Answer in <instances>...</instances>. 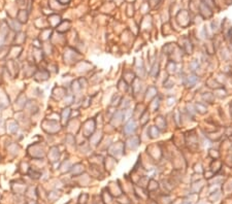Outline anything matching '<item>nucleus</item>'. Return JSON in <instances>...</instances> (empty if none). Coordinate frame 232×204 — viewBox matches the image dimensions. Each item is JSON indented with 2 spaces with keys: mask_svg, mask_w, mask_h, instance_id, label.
I'll return each mask as SVG.
<instances>
[{
  "mask_svg": "<svg viewBox=\"0 0 232 204\" xmlns=\"http://www.w3.org/2000/svg\"><path fill=\"white\" fill-rule=\"evenodd\" d=\"M202 99L208 103H213V101H215V95L211 93H204L202 95Z\"/></svg>",
  "mask_w": 232,
  "mask_h": 204,
  "instance_id": "nucleus-17",
  "label": "nucleus"
},
{
  "mask_svg": "<svg viewBox=\"0 0 232 204\" xmlns=\"http://www.w3.org/2000/svg\"><path fill=\"white\" fill-rule=\"evenodd\" d=\"M160 134H161V131L156 127V126H150V127L148 128V136H149V138H151V139L159 138V137H160Z\"/></svg>",
  "mask_w": 232,
  "mask_h": 204,
  "instance_id": "nucleus-4",
  "label": "nucleus"
},
{
  "mask_svg": "<svg viewBox=\"0 0 232 204\" xmlns=\"http://www.w3.org/2000/svg\"><path fill=\"white\" fill-rule=\"evenodd\" d=\"M176 103V98L174 97H168L167 98V105L168 106H171Z\"/></svg>",
  "mask_w": 232,
  "mask_h": 204,
  "instance_id": "nucleus-23",
  "label": "nucleus"
},
{
  "mask_svg": "<svg viewBox=\"0 0 232 204\" xmlns=\"http://www.w3.org/2000/svg\"><path fill=\"white\" fill-rule=\"evenodd\" d=\"M157 96V89L156 87L152 86V87H149V89H148V91L145 92V100H152L154 99L155 97Z\"/></svg>",
  "mask_w": 232,
  "mask_h": 204,
  "instance_id": "nucleus-7",
  "label": "nucleus"
},
{
  "mask_svg": "<svg viewBox=\"0 0 232 204\" xmlns=\"http://www.w3.org/2000/svg\"><path fill=\"white\" fill-rule=\"evenodd\" d=\"M198 81H199L198 75H197L195 72H191L190 74H188L187 76L185 77V79H184V86L188 89L193 88V87L197 84Z\"/></svg>",
  "mask_w": 232,
  "mask_h": 204,
  "instance_id": "nucleus-2",
  "label": "nucleus"
},
{
  "mask_svg": "<svg viewBox=\"0 0 232 204\" xmlns=\"http://www.w3.org/2000/svg\"><path fill=\"white\" fill-rule=\"evenodd\" d=\"M183 50L187 53V54H192L193 53V45L189 39H186L183 42Z\"/></svg>",
  "mask_w": 232,
  "mask_h": 204,
  "instance_id": "nucleus-14",
  "label": "nucleus"
},
{
  "mask_svg": "<svg viewBox=\"0 0 232 204\" xmlns=\"http://www.w3.org/2000/svg\"><path fill=\"white\" fill-rule=\"evenodd\" d=\"M155 123H156V127L158 128L160 131H165L166 130V119L163 116H157L155 119Z\"/></svg>",
  "mask_w": 232,
  "mask_h": 204,
  "instance_id": "nucleus-5",
  "label": "nucleus"
},
{
  "mask_svg": "<svg viewBox=\"0 0 232 204\" xmlns=\"http://www.w3.org/2000/svg\"><path fill=\"white\" fill-rule=\"evenodd\" d=\"M195 109H196V112H198L200 114H204L208 112V106L203 103H196L195 104Z\"/></svg>",
  "mask_w": 232,
  "mask_h": 204,
  "instance_id": "nucleus-15",
  "label": "nucleus"
},
{
  "mask_svg": "<svg viewBox=\"0 0 232 204\" xmlns=\"http://www.w3.org/2000/svg\"><path fill=\"white\" fill-rule=\"evenodd\" d=\"M87 199H88L87 194L81 195V197H79V204H86L87 203Z\"/></svg>",
  "mask_w": 232,
  "mask_h": 204,
  "instance_id": "nucleus-22",
  "label": "nucleus"
},
{
  "mask_svg": "<svg viewBox=\"0 0 232 204\" xmlns=\"http://www.w3.org/2000/svg\"><path fill=\"white\" fill-rule=\"evenodd\" d=\"M157 204H171L172 203V199L171 197L168 194H162L159 195V197L156 199Z\"/></svg>",
  "mask_w": 232,
  "mask_h": 204,
  "instance_id": "nucleus-6",
  "label": "nucleus"
},
{
  "mask_svg": "<svg viewBox=\"0 0 232 204\" xmlns=\"http://www.w3.org/2000/svg\"><path fill=\"white\" fill-rule=\"evenodd\" d=\"M227 5H232V0H225Z\"/></svg>",
  "mask_w": 232,
  "mask_h": 204,
  "instance_id": "nucleus-24",
  "label": "nucleus"
},
{
  "mask_svg": "<svg viewBox=\"0 0 232 204\" xmlns=\"http://www.w3.org/2000/svg\"><path fill=\"white\" fill-rule=\"evenodd\" d=\"M230 116H231V118H232V102L230 103Z\"/></svg>",
  "mask_w": 232,
  "mask_h": 204,
  "instance_id": "nucleus-26",
  "label": "nucleus"
},
{
  "mask_svg": "<svg viewBox=\"0 0 232 204\" xmlns=\"http://www.w3.org/2000/svg\"><path fill=\"white\" fill-rule=\"evenodd\" d=\"M158 189H159V182H157L156 180H154V178H150L149 182H148V185H147L148 192L153 193V192H156Z\"/></svg>",
  "mask_w": 232,
  "mask_h": 204,
  "instance_id": "nucleus-8",
  "label": "nucleus"
},
{
  "mask_svg": "<svg viewBox=\"0 0 232 204\" xmlns=\"http://www.w3.org/2000/svg\"><path fill=\"white\" fill-rule=\"evenodd\" d=\"M222 169V162L220 161L219 159H216L211 162V171H213V173L219 172L220 170Z\"/></svg>",
  "mask_w": 232,
  "mask_h": 204,
  "instance_id": "nucleus-9",
  "label": "nucleus"
},
{
  "mask_svg": "<svg viewBox=\"0 0 232 204\" xmlns=\"http://www.w3.org/2000/svg\"><path fill=\"white\" fill-rule=\"evenodd\" d=\"M166 70H167L168 73L172 74V73H176V63L174 61L170 60L169 62L167 63V66H166Z\"/></svg>",
  "mask_w": 232,
  "mask_h": 204,
  "instance_id": "nucleus-16",
  "label": "nucleus"
},
{
  "mask_svg": "<svg viewBox=\"0 0 232 204\" xmlns=\"http://www.w3.org/2000/svg\"><path fill=\"white\" fill-rule=\"evenodd\" d=\"M149 121H150V111H149V108H148V109H145V111L139 116V123L142 126H145Z\"/></svg>",
  "mask_w": 232,
  "mask_h": 204,
  "instance_id": "nucleus-11",
  "label": "nucleus"
},
{
  "mask_svg": "<svg viewBox=\"0 0 232 204\" xmlns=\"http://www.w3.org/2000/svg\"><path fill=\"white\" fill-rule=\"evenodd\" d=\"M199 204H208V203H199Z\"/></svg>",
  "mask_w": 232,
  "mask_h": 204,
  "instance_id": "nucleus-27",
  "label": "nucleus"
},
{
  "mask_svg": "<svg viewBox=\"0 0 232 204\" xmlns=\"http://www.w3.org/2000/svg\"><path fill=\"white\" fill-rule=\"evenodd\" d=\"M198 10H199V13L204 18V19H208L213 16V11H211V8L210 6H208L205 3L203 2H200V4L198 5Z\"/></svg>",
  "mask_w": 232,
  "mask_h": 204,
  "instance_id": "nucleus-3",
  "label": "nucleus"
},
{
  "mask_svg": "<svg viewBox=\"0 0 232 204\" xmlns=\"http://www.w3.org/2000/svg\"><path fill=\"white\" fill-rule=\"evenodd\" d=\"M197 185H196L195 184H193L192 185V187H191V193L192 194H198L200 191H201V189L203 188V184H204V180H197Z\"/></svg>",
  "mask_w": 232,
  "mask_h": 204,
  "instance_id": "nucleus-10",
  "label": "nucleus"
},
{
  "mask_svg": "<svg viewBox=\"0 0 232 204\" xmlns=\"http://www.w3.org/2000/svg\"><path fill=\"white\" fill-rule=\"evenodd\" d=\"M181 204H192V203H191L190 201H188V200H184Z\"/></svg>",
  "mask_w": 232,
  "mask_h": 204,
  "instance_id": "nucleus-25",
  "label": "nucleus"
},
{
  "mask_svg": "<svg viewBox=\"0 0 232 204\" xmlns=\"http://www.w3.org/2000/svg\"><path fill=\"white\" fill-rule=\"evenodd\" d=\"M137 122H136V119L131 118L129 119L126 122V124L124 125L123 128V133H124L126 136H132L137 131Z\"/></svg>",
  "mask_w": 232,
  "mask_h": 204,
  "instance_id": "nucleus-1",
  "label": "nucleus"
},
{
  "mask_svg": "<svg viewBox=\"0 0 232 204\" xmlns=\"http://www.w3.org/2000/svg\"><path fill=\"white\" fill-rule=\"evenodd\" d=\"M194 171L195 173H198V174H201L203 172V169H202V165L201 163H197L196 165L194 166Z\"/></svg>",
  "mask_w": 232,
  "mask_h": 204,
  "instance_id": "nucleus-20",
  "label": "nucleus"
},
{
  "mask_svg": "<svg viewBox=\"0 0 232 204\" xmlns=\"http://www.w3.org/2000/svg\"><path fill=\"white\" fill-rule=\"evenodd\" d=\"M182 116H181V114H179V111H176V113H173V119H174V122L176 123V125L177 126H179V124H181V121L182 120H179Z\"/></svg>",
  "mask_w": 232,
  "mask_h": 204,
  "instance_id": "nucleus-21",
  "label": "nucleus"
},
{
  "mask_svg": "<svg viewBox=\"0 0 232 204\" xmlns=\"http://www.w3.org/2000/svg\"><path fill=\"white\" fill-rule=\"evenodd\" d=\"M222 197V194L220 192V190H217V191H213V192H211L210 194V197H208V200L211 201V202H217L221 199Z\"/></svg>",
  "mask_w": 232,
  "mask_h": 204,
  "instance_id": "nucleus-12",
  "label": "nucleus"
},
{
  "mask_svg": "<svg viewBox=\"0 0 232 204\" xmlns=\"http://www.w3.org/2000/svg\"><path fill=\"white\" fill-rule=\"evenodd\" d=\"M189 67H190V69L192 70V72H195V70L198 69L199 67V62L198 60H193L190 62V65H189Z\"/></svg>",
  "mask_w": 232,
  "mask_h": 204,
  "instance_id": "nucleus-18",
  "label": "nucleus"
},
{
  "mask_svg": "<svg viewBox=\"0 0 232 204\" xmlns=\"http://www.w3.org/2000/svg\"><path fill=\"white\" fill-rule=\"evenodd\" d=\"M159 71H160V65H159V62H155V63L152 65V69L150 70V75L152 77H156L158 76Z\"/></svg>",
  "mask_w": 232,
  "mask_h": 204,
  "instance_id": "nucleus-13",
  "label": "nucleus"
},
{
  "mask_svg": "<svg viewBox=\"0 0 232 204\" xmlns=\"http://www.w3.org/2000/svg\"><path fill=\"white\" fill-rule=\"evenodd\" d=\"M210 156L211 158H213V160H216V159H219V157H220V154L218 153V151H216V150H210Z\"/></svg>",
  "mask_w": 232,
  "mask_h": 204,
  "instance_id": "nucleus-19",
  "label": "nucleus"
}]
</instances>
